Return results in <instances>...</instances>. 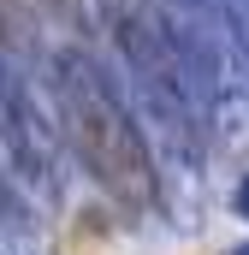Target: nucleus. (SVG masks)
I'll list each match as a JSON object with an SVG mask.
<instances>
[{"instance_id": "2", "label": "nucleus", "mask_w": 249, "mask_h": 255, "mask_svg": "<svg viewBox=\"0 0 249 255\" xmlns=\"http://www.w3.org/2000/svg\"><path fill=\"white\" fill-rule=\"evenodd\" d=\"M238 208H244V214H249V184H244V190H238Z\"/></svg>"}, {"instance_id": "1", "label": "nucleus", "mask_w": 249, "mask_h": 255, "mask_svg": "<svg viewBox=\"0 0 249 255\" xmlns=\"http://www.w3.org/2000/svg\"><path fill=\"white\" fill-rule=\"evenodd\" d=\"M60 125H65V142H71L77 166L119 208H130V214L154 208L160 178H154V154H148L142 130L130 125L119 95L77 60H65V71H60Z\"/></svg>"}, {"instance_id": "3", "label": "nucleus", "mask_w": 249, "mask_h": 255, "mask_svg": "<svg viewBox=\"0 0 249 255\" xmlns=\"http://www.w3.org/2000/svg\"><path fill=\"white\" fill-rule=\"evenodd\" d=\"M0 214H6V196H0Z\"/></svg>"}]
</instances>
